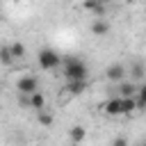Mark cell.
<instances>
[{"label":"cell","instance_id":"6da1fadb","mask_svg":"<svg viewBox=\"0 0 146 146\" xmlns=\"http://www.w3.org/2000/svg\"><path fill=\"white\" fill-rule=\"evenodd\" d=\"M87 64L80 57H66L64 59V78L66 80H87Z\"/></svg>","mask_w":146,"mask_h":146},{"label":"cell","instance_id":"7a4b0ae2","mask_svg":"<svg viewBox=\"0 0 146 146\" xmlns=\"http://www.w3.org/2000/svg\"><path fill=\"white\" fill-rule=\"evenodd\" d=\"M36 62H39V66H41L43 71H52V68H57V66L62 64L57 50H52V48H41V50L36 52Z\"/></svg>","mask_w":146,"mask_h":146},{"label":"cell","instance_id":"3957f363","mask_svg":"<svg viewBox=\"0 0 146 146\" xmlns=\"http://www.w3.org/2000/svg\"><path fill=\"white\" fill-rule=\"evenodd\" d=\"M16 91L18 94H25V96H30V94H34V91H39V78L36 75H23V78H18V82H16Z\"/></svg>","mask_w":146,"mask_h":146},{"label":"cell","instance_id":"277c9868","mask_svg":"<svg viewBox=\"0 0 146 146\" xmlns=\"http://www.w3.org/2000/svg\"><path fill=\"white\" fill-rule=\"evenodd\" d=\"M125 75H128V68H125L121 62L110 64V66L105 68V78H107L110 82H121V80H125Z\"/></svg>","mask_w":146,"mask_h":146},{"label":"cell","instance_id":"5b68a950","mask_svg":"<svg viewBox=\"0 0 146 146\" xmlns=\"http://www.w3.org/2000/svg\"><path fill=\"white\" fill-rule=\"evenodd\" d=\"M137 89H139V84H137L135 80H121V82H119V89H116L114 96H121V98L137 96Z\"/></svg>","mask_w":146,"mask_h":146},{"label":"cell","instance_id":"8992f818","mask_svg":"<svg viewBox=\"0 0 146 146\" xmlns=\"http://www.w3.org/2000/svg\"><path fill=\"white\" fill-rule=\"evenodd\" d=\"M103 112L110 114V116H121L123 114L121 112V96H110L105 100V105H103Z\"/></svg>","mask_w":146,"mask_h":146},{"label":"cell","instance_id":"52a82bcc","mask_svg":"<svg viewBox=\"0 0 146 146\" xmlns=\"http://www.w3.org/2000/svg\"><path fill=\"white\" fill-rule=\"evenodd\" d=\"M66 91L71 96H82L87 91V80H66Z\"/></svg>","mask_w":146,"mask_h":146},{"label":"cell","instance_id":"ba28073f","mask_svg":"<svg viewBox=\"0 0 146 146\" xmlns=\"http://www.w3.org/2000/svg\"><path fill=\"white\" fill-rule=\"evenodd\" d=\"M91 34H96V36L110 34V23H107L105 18H96V21L91 23Z\"/></svg>","mask_w":146,"mask_h":146},{"label":"cell","instance_id":"9c48e42d","mask_svg":"<svg viewBox=\"0 0 146 146\" xmlns=\"http://www.w3.org/2000/svg\"><path fill=\"white\" fill-rule=\"evenodd\" d=\"M128 75L137 82V80H144V75H146V66H144V62H132L130 64V68H128Z\"/></svg>","mask_w":146,"mask_h":146},{"label":"cell","instance_id":"30bf717a","mask_svg":"<svg viewBox=\"0 0 146 146\" xmlns=\"http://www.w3.org/2000/svg\"><path fill=\"white\" fill-rule=\"evenodd\" d=\"M46 107V98H43V94L41 91H34V94H30V110H43Z\"/></svg>","mask_w":146,"mask_h":146},{"label":"cell","instance_id":"8fae6325","mask_svg":"<svg viewBox=\"0 0 146 146\" xmlns=\"http://www.w3.org/2000/svg\"><path fill=\"white\" fill-rule=\"evenodd\" d=\"M121 112H123V114H132V112H137V100H135V96L121 98Z\"/></svg>","mask_w":146,"mask_h":146},{"label":"cell","instance_id":"7c38bea8","mask_svg":"<svg viewBox=\"0 0 146 146\" xmlns=\"http://www.w3.org/2000/svg\"><path fill=\"white\" fill-rule=\"evenodd\" d=\"M68 137H71V141H73V144H80V141L87 137V130H84L82 125H73V128H71V132H68Z\"/></svg>","mask_w":146,"mask_h":146},{"label":"cell","instance_id":"4fadbf2b","mask_svg":"<svg viewBox=\"0 0 146 146\" xmlns=\"http://www.w3.org/2000/svg\"><path fill=\"white\" fill-rule=\"evenodd\" d=\"M16 59H14V55H11V50H9V46H2L0 48V64L2 66H11Z\"/></svg>","mask_w":146,"mask_h":146},{"label":"cell","instance_id":"5bb4252c","mask_svg":"<svg viewBox=\"0 0 146 146\" xmlns=\"http://www.w3.org/2000/svg\"><path fill=\"white\" fill-rule=\"evenodd\" d=\"M135 100H137V110H141V112H144V110H146V82H144V84H139Z\"/></svg>","mask_w":146,"mask_h":146},{"label":"cell","instance_id":"9a60e30c","mask_svg":"<svg viewBox=\"0 0 146 146\" xmlns=\"http://www.w3.org/2000/svg\"><path fill=\"white\" fill-rule=\"evenodd\" d=\"M9 50H11L14 59H23V57H25V46H23L21 41H14V43H9Z\"/></svg>","mask_w":146,"mask_h":146},{"label":"cell","instance_id":"2e32d148","mask_svg":"<svg viewBox=\"0 0 146 146\" xmlns=\"http://www.w3.org/2000/svg\"><path fill=\"white\" fill-rule=\"evenodd\" d=\"M36 121H39L43 128H48V125H52V121H55V119H52V114H48V112L39 110V112H36Z\"/></svg>","mask_w":146,"mask_h":146},{"label":"cell","instance_id":"e0dca14e","mask_svg":"<svg viewBox=\"0 0 146 146\" xmlns=\"http://www.w3.org/2000/svg\"><path fill=\"white\" fill-rule=\"evenodd\" d=\"M112 146H128V139H125V137H116V139L112 141Z\"/></svg>","mask_w":146,"mask_h":146},{"label":"cell","instance_id":"ac0fdd59","mask_svg":"<svg viewBox=\"0 0 146 146\" xmlns=\"http://www.w3.org/2000/svg\"><path fill=\"white\" fill-rule=\"evenodd\" d=\"M89 2H98V5H107L110 0H89Z\"/></svg>","mask_w":146,"mask_h":146},{"label":"cell","instance_id":"d6986e66","mask_svg":"<svg viewBox=\"0 0 146 146\" xmlns=\"http://www.w3.org/2000/svg\"><path fill=\"white\" fill-rule=\"evenodd\" d=\"M137 146H146V141H139V144H137Z\"/></svg>","mask_w":146,"mask_h":146},{"label":"cell","instance_id":"ffe728a7","mask_svg":"<svg viewBox=\"0 0 146 146\" xmlns=\"http://www.w3.org/2000/svg\"><path fill=\"white\" fill-rule=\"evenodd\" d=\"M73 146H75V144H73Z\"/></svg>","mask_w":146,"mask_h":146}]
</instances>
